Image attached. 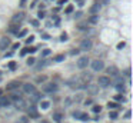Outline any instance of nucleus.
<instances>
[{
	"label": "nucleus",
	"mask_w": 133,
	"mask_h": 123,
	"mask_svg": "<svg viewBox=\"0 0 133 123\" xmlns=\"http://www.w3.org/2000/svg\"><path fill=\"white\" fill-rule=\"evenodd\" d=\"M59 90V84L57 83H47L43 86V92L44 93H54Z\"/></svg>",
	"instance_id": "f257e3e1"
},
{
	"label": "nucleus",
	"mask_w": 133,
	"mask_h": 123,
	"mask_svg": "<svg viewBox=\"0 0 133 123\" xmlns=\"http://www.w3.org/2000/svg\"><path fill=\"white\" fill-rule=\"evenodd\" d=\"M92 46H93V43H92L90 39H84V40H82V43H80V50L89 52V50L92 49Z\"/></svg>",
	"instance_id": "f03ea898"
},
{
	"label": "nucleus",
	"mask_w": 133,
	"mask_h": 123,
	"mask_svg": "<svg viewBox=\"0 0 133 123\" xmlns=\"http://www.w3.org/2000/svg\"><path fill=\"white\" fill-rule=\"evenodd\" d=\"M92 69H93L94 72H100V70L105 69V63H103L102 60H93V62H92Z\"/></svg>",
	"instance_id": "7ed1b4c3"
},
{
	"label": "nucleus",
	"mask_w": 133,
	"mask_h": 123,
	"mask_svg": "<svg viewBox=\"0 0 133 123\" xmlns=\"http://www.w3.org/2000/svg\"><path fill=\"white\" fill-rule=\"evenodd\" d=\"M27 115H29V117H32V119L39 117V112H37V109H36L34 105H32L30 107H27Z\"/></svg>",
	"instance_id": "20e7f679"
},
{
	"label": "nucleus",
	"mask_w": 133,
	"mask_h": 123,
	"mask_svg": "<svg viewBox=\"0 0 133 123\" xmlns=\"http://www.w3.org/2000/svg\"><path fill=\"white\" fill-rule=\"evenodd\" d=\"M97 83H99V86H102V87H107L109 84H110V77H109V76H100Z\"/></svg>",
	"instance_id": "39448f33"
},
{
	"label": "nucleus",
	"mask_w": 133,
	"mask_h": 123,
	"mask_svg": "<svg viewBox=\"0 0 133 123\" xmlns=\"http://www.w3.org/2000/svg\"><path fill=\"white\" fill-rule=\"evenodd\" d=\"M87 63H89V57H87V56H82V57H79V60H77V67H79V69H84V67L87 66Z\"/></svg>",
	"instance_id": "423d86ee"
},
{
	"label": "nucleus",
	"mask_w": 133,
	"mask_h": 123,
	"mask_svg": "<svg viewBox=\"0 0 133 123\" xmlns=\"http://www.w3.org/2000/svg\"><path fill=\"white\" fill-rule=\"evenodd\" d=\"M23 92L27 93V95H32L33 92H36V87H34V84H32V83H25V84H23Z\"/></svg>",
	"instance_id": "0eeeda50"
},
{
	"label": "nucleus",
	"mask_w": 133,
	"mask_h": 123,
	"mask_svg": "<svg viewBox=\"0 0 133 123\" xmlns=\"http://www.w3.org/2000/svg\"><path fill=\"white\" fill-rule=\"evenodd\" d=\"M10 46V39L9 37H1L0 39V50H6Z\"/></svg>",
	"instance_id": "6e6552de"
},
{
	"label": "nucleus",
	"mask_w": 133,
	"mask_h": 123,
	"mask_svg": "<svg viewBox=\"0 0 133 123\" xmlns=\"http://www.w3.org/2000/svg\"><path fill=\"white\" fill-rule=\"evenodd\" d=\"M20 84H22V83L20 82H17V80H13V82H10V83H7V84H6V89H7V90H16V89H19V86H20Z\"/></svg>",
	"instance_id": "1a4fd4ad"
},
{
	"label": "nucleus",
	"mask_w": 133,
	"mask_h": 123,
	"mask_svg": "<svg viewBox=\"0 0 133 123\" xmlns=\"http://www.w3.org/2000/svg\"><path fill=\"white\" fill-rule=\"evenodd\" d=\"M106 72H107V73L110 74L112 77H116L117 74H119V70H117V67H116V66H109Z\"/></svg>",
	"instance_id": "9d476101"
},
{
	"label": "nucleus",
	"mask_w": 133,
	"mask_h": 123,
	"mask_svg": "<svg viewBox=\"0 0 133 123\" xmlns=\"http://www.w3.org/2000/svg\"><path fill=\"white\" fill-rule=\"evenodd\" d=\"M23 19H25V13H23V12H20V13H16V14L13 16L12 20H13V23H20Z\"/></svg>",
	"instance_id": "9b49d317"
},
{
	"label": "nucleus",
	"mask_w": 133,
	"mask_h": 123,
	"mask_svg": "<svg viewBox=\"0 0 133 123\" xmlns=\"http://www.w3.org/2000/svg\"><path fill=\"white\" fill-rule=\"evenodd\" d=\"M10 105V99L7 96H0V107H6Z\"/></svg>",
	"instance_id": "f8f14e48"
},
{
	"label": "nucleus",
	"mask_w": 133,
	"mask_h": 123,
	"mask_svg": "<svg viewBox=\"0 0 133 123\" xmlns=\"http://www.w3.org/2000/svg\"><path fill=\"white\" fill-rule=\"evenodd\" d=\"M14 106H16L17 109L22 110V109H25V107H26V103H25V100L20 97V99H17V100H14Z\"/></svg>",
	"instance_id": "ddd939ff"
},
{
	"label": "nucleus",
	"mask_w": 133,
	"mask_h": 123,
	"mask_svg": "<svg viewBox=\"0 0 133 123\" xmlns=\"http://www.w3.org/2000/svg\"><path fill=\"white\" fill-rule=\"evenodd\" d=\"M97 22H99V13H92V16L89 17V23L96 25Z\"/></svg>",
	"instance_id": "4468645a"
},
{
	"label": "nucleus",
	"mask_w": 133,
	"mask_h": 123,
	"mask_svg": "<svg viewBox=\"0 0 133 123\" xmlns=\"http://www.w3.org/2000/svg\"><path fill=\"white\" fill-rule=\"evenodd\" d=\"M30 96H32V102H39V100H42V93H37V92H33V93H32V95H30Z\"/></svg>",
	"instance_id": "2eb2a0df"
},
{
	"label": "nucleus",
	"mask_w": 133,
	"mask_h": 123,
	"mask_svg": "<svg viewBox=\"0 0 133 123\" xmlns=\"http://www.w3.org/2000/svg\"><path fill=\"white\" fill-rule=\"evenodd\" d=\"M100 9H102V4L96 1V3H94V4H93V6L90 7V13H99Z\"/></svg>",
	"instance_id": "dca6fc26"
},
{
	"label": "nucleus",
	"mask_w": 133,
	"mask_h": 123,
	"mask_svg": "<svg viewBox=\"0 0 133 123\" xmlns=\"http://www.w3.org/2000/svg\"><path fill=\"white\" fill-rule=\"evenodd\" d=\"M19 30H20V26L17 25V23H13V25L9 27V32H10V33H14V34H17V33H19Z\"/></svg>",
	"instance_id": "f3484780"
},
{
	"label": "nucleus",
	"mask_w": 133,
	"mask_h": 123,
	"mask_svg": "<svg viewBox=\"0 0 133 123\" xmlns=\"http://www.w3.org/2000/svg\"><path fill=\"white\" fill-rule=\"evenodd\" d=\"M116 90L117 92H125V84H123V80H119V82L116 83Z\"/></svg>",
	"instance_id": "a211bd4d"
},
{
	"label": "nucleus",
	"mask_w": 133,
	"mask_h": 123,
	"mask_svg": "<svg viewBox=\"0 0 133 123\" xmlns=\"http://www.w3.org/2000/svg\"><path fill=\"white\" fill-rule=\"evenodd\" d=\"M53 62H56V63L65 62V55H57V56H54V57H53Z\"/></svg>",
	"instance_id": "6ab92c4d"
},
{
	"label": "nucleus",
	"mask_w": 133,
	"mask_h": 123,
	"mask_svg": "<svg viewBox=\"0 0 133 123\" xmlns=\"http://www.w3.org/2000/svg\"><path fill=\"white\" fill-rule=\"evenodd\" d=\"M40 106H42L43 110H47L50 107V102H47V100H40Z\"/></svg>",
	"instance_id": "aec40b11"
},
{
	"label": "nucleus",
	"mask_w": 133,
	"mask_h": 123,
	"mask_svg": "<svg viewBox=\"0 0 133 123\" xmlns=\"http://www.w3.org/2000/svg\"><path fill=\"white\" fill-rule=\"evenodd\" d=\"M79 119L82 120V122H87L90 117H89V115L87 113H80V116H79Z\"/></svg>",
	"instance_id": "412c9836"
},
{
	"label": "nucleus",
	"mask_w": 133,
	"mask_h": 123,
	"mask_svg": "<svg viewBox=\"0 0 133 123\" xmlns=\"http://www.w3.org/2000/svg\"><path fill=\"white\" fill-rule=\"evenodd\" d=\"M62 117H63L62 113H54V115H53V120H54V122H57V123H60Z\"/></svg>",
	"instance_id": "4be33fe9"
},
{
	"label": "nucleus",
	"mask_w": 133,
	"mask_h": 123,
	"mask_svg": "<svg viewBox=\"0 0 133 123\" xmlns=\"http://www.w3.org/2000/svg\"><path fill=\"white\" fill-rule=\"evenodd\" d=\"M117 112H115V110H110V112H109V117H110V119H112V120H115V119H117Z\"/></svg>",
	"instance_id": "5701e85b"
},
{
	"label": "nucleus",
	"mask_w": 133,
	"mask_h": 123,
	"mask_svg": "<svg viewBox=\"0 0 133 123\" xmlns=\"http://www.w3.org/2000/svg\"><path fill=\"white\" fill-rule=\"evenodd\" d=\"M47 65H49V60H42V63H39L36 67H37V69H42V67H44V66H47Z\"/></svg>",
	"instance_id": "b1692460"
},
{
	"label": "nucleus",
	"mask_w": 133,
	"mask_h": 123,
	"mask_svg": "<svg viewBox=\"0 0 133 123\" xmlns=\"http://www.w3.org/2000/svg\"><path fill=\"white\" fill-rule=\"evenodd\" d=\"M20 97H22V96H20V93H12V95H10V99H12L13 102L17 100V99H20Z\"/></svg>",
	"instance_id": "393cba45"
},
{
	"label": "nucleus",
	"mask_w": 133,
	"mask_h": 123,
	"mask_svg": "<svg viewBox=\"0 0 133 123\" xmlns=\"http://www.w3.org/2000/svg\"><path fill=\"white\" fill-rule=\"evenodd\" d=\"M17 123H29V117H27V116H22V117L17 120Z\"/></svg>",
	"instance_id": "a878e982"
},
{
	"label": "nucleus",
	"mask_w": 133,
	"mask_h": 123,
	"mask_svg": "<svg viewBox=\"0 0 133 123\" xmlns=\"http://www.w3.org/2000/svg\"><path fill=\"white\" fill-rule=\"evenodd\" d=\"M107 107H109V109H117V107H119V105H117V103H115V102H109V103H107Z\"/></svg>",
	"instance_id": "bb28decb"
},
{
	"label": "nucleus",
	"mask_w": 133,
	"mask_h": 123,
	"mask_svg": "<svg viewBox=\"0 0 133 123\" xmlns=\"http://www.w3.org/2000/svg\"><path fill=\"white\" fill-rule=\"evenodd\" d=\"M93 112H94V113H100V112H102V106H100V105H94V106H93Z\"/></svg>",
	"instance_id": "cd10ccee"
},
{
	"label": "nucleus",
	"mask_w": 133,
	"mask_h": 123,
	"mask_svg": "<svg viewBox=\"0 0 133 123\" xmlns=\"http://www.w3.org/2000/svg\"><path fill=\"white\" fill-rule=\"evenodd\" d=\"M26 63H27V66H33L34 63H36V60H34V57H29Z\"/></svg>",
	"instance_id": "c85d7f7f"
},
{
	"label": "nucleus",
	"mask_w": 133,
	"mask_h": 123,
	"mask_svg": "<svg viewBox=\"0 0 133 123\" xmlns=\"http://www.w3.org/2000/svg\"><path fill=\"white\" fill-rule=\"evenodd\" d=\"M115 100H116V102H125L126 99L123 97L122 95H117V96H115Z\"/></svg>",
	"instance_id": "c756f323"
},
{
	"label": "nucleus",
	"mask_w": 133,
	"mask_h": 123,
	"mask_svg": "<svg viewBox=\"0 0 133 123\" xmlns=\"http://www.w3.org/2000/svg\"><path fill=\"white\" fill-rule=\"evenodd\" d=\"M33 40H34V36L32 34L30 37H27V39H26V44H30V43H33Z\"/></svg>",
	"instance_id": "7c9ffc66"
},
{
	"label": "nucleus",
	"mask_w": 133,
	"mask_h": 123,
	"mask_svg": "<svg viewBox=\"0 0 133 123\" xmlns=\"http://www.w3.org/2000/svg\"><path fill=\"white\" fill-rule=\"evenodd\" d=\"M49 55H50V49H44L42 52V56H43V57H46V56H49Z\"/></svg>",
	"instance_id": "2f4dec72"
},
{
	"label": "nucleus",
	"mask_w": 133,
	"mask_h": 123,
	"mask_svg": "<svg viewBox=\"0 0 133 123\" xmlns=\"http://www.w3.org/2000/svg\"><path fill=\"white\" fill-rule=\"evenodd\" d=\"M9 69H10V70H14V69H16V62H10V63H9Z\"/></svg>",
	"instance_id": "473e14b6"
},
{
	"label": "nucleus",
	"mask_w": 133,
	"mask_h": 123,
	"mask_svg": "<svg viewBox=\"0 0 133 123\" xmlns=\"http://www.w3.org/2000/svg\"><path fill=\"white\" fill-rule=\"evenodd\" d=\"M67 40V33H62L60 36V41H66Z\"/></svg>",
	"instance_id": "72a5a7b5"
},
{
	"label": "nucleus",
	"mask_w": 133,
	"mask_h": 123,
	"mask_svg": "<svg viewBox=\"0 0 133 123\" xmlns=\"http://www.w3.org/2000/svg\"><path fill=\"white\" fill-rule=\"evenodd\" d=\"M36 47H26V52H27V53H34V52H36Z\"/></svg>",
	"instance_id": "f704fd0d"
},
{
	"label": "nucleus",
	"mask_w": 133,
	"mask_h": 123,
	"mask_svg": "<svg viewBox=\"0 0 133 123\" xmlns=\"http://www.w3.org/2000/svg\"><path fill=\"white\" fill-rule=\"evenodd\" d=\"M44 80H46V76H39V77L36 79V82H37V83H40V82H44Z\"/></svg>",
	"instance_id": "c9c22d12"
},
{
	"label": "nucleus",
	"mask_w": 133,
	"mask_h": 123,
	"mask_svg": "<svg viewBox=\"0 0 133 123\" xmlns=\"http://www.w3.org/2000/svg\"><path fill=\"white\" fill-rule=\"evenodd\" d=\"M26 33H27V30H22V32L17 33V36H19V37H23V36H26Z\"/></svg>",
	"instance_id": "e433bc0d"
},
{
	"label": "nucleus",
	"mask_w": 133,
	"mask_h": 123,
	"mask_svg": "<svg viewBox=\"0 0 133 123\" xmlns=\"http://www.w3.org/2000/svg\"><path fill=\"white\" fill-rule=\"evenodd\" d=\"M79 52H80V50H77V49H72L70 55H72V56H75V55H79Z\"/></svg>",
	"instance_id": "4c0bfd02"
},
{
	"label": "nucleus",
	"mask_w": 133,
	"mask_h": 123,
	"mask_svg": "<svg viewBox=\"0 0 133 123\" xmlns=\"http://www.w3.org/2000/svg\"><path fill=\"white\" fill-rule=\"evenodd\" d=\"M42 37L44 39V40H49V39H50V36L47 34V33H42Z\"/></svg>",
	"instance_id": "58836bf2"
},
{
	"label": "nucleus",
	"mask_w": 133,
	"mask_h": 123,
	"mask_svg": "<svg viewBox=\"0 0 133 123\" xmlns=\"http://www.w3.org/2000/svg\"><path fill=\"white\" fill-rule=\"evenodd\" d=\"M72 12H73V6H67L66 13H72Z\"/></svg>",
	"instance_id": "ea45409f"
},
{
	"label": "nucleus",
	"mask_w": 133,
	"mask_h": 123,
	"mask_svg": "<svg viewBox=\"0 0 133 123\" xmlns=\"http://www.w3.org/2000/svg\"><path fill=\"white\" fill-rule=\"evenodd\" d=\"M80 113H82V112H73V117H76V119H79V116H80Z\"/></svg>",
	"instance_id": "a19ab883"
},
{
	"label": "nucleus",
	"mask_w": 133,
	"mask_h": 123,
	"mask_svg": "<svg viewBox=\"0 0 133 123\" xmlns=\"http://www.w3.org/2000/svg\"><path fill=\"white\" fill-rule=\"evenodd\" d=\"M84 26H86V23H80V25H79V30H84V29H86Z\"/></svg>",
	"instance_id": "79ce46f5"
},
{
	"label": "nucleus",
	"mask_w": 133,
	"mask_h": 123,
	"mask_svg": "<svg viewBox=\"0 0 133 123\" xmlns=\"http://www.w3.org/2000/svg\"><path fill=\"white\" fill-rule=\"evenodd\" d=\"M123 47H125V41H122V43L117 44V49H123Z\"/></svg>",
	"instance_id": "37998d69"
},
{
	"label": "nucleus",
	"mask_w": 133,
	"mask_h": 123,
	"mask_svg": "<svg viewBox=\"0 0 133 123\" xmlns=\"http://www.w3.org/2000/svg\"><path fill=\"white\" fill-rule=\"evenodd\" d=\"M130 115H132V112H130V110H127V112L125 113V117H126V119H129V117H130Z\"/></svg>",
	"instance_id": "c03bdc74"
},
{
	"label": "nucleus",
	"mask_w": 133,
	"mask_h": 123,
	"mask_svg": "<svg viewBox=\"0 0 133 123\" xmlns=\"http://www.w3.org/2000/svg\"><path fill=\"white\" fill-rule=\"evenodd\" d=\"M43 17H44V12L40 10V12H39V19H43Z\"/></svg>",
	"instance_id": "a18cd8bd"
},
{
	"label": "nucleus",
	"mask_w": 133,
	"mask_h": 123,
	"mask_svg": "<svg viewBox=\"0 0 133 123\" xmlns=\"http://www.w3.org/2000/svg\"><path fill=\"white\" fill-rule=\"evenodd\" d=\"M12 56H13V52H9V53L4 55V57H12Z\"/></svg>",
	"instance_id": "49530a36"
},
{
	"label": "nucleus",
	"mask_w": 133,
	"mask_h": 123,
	"mask_svg": "<svg viewBox=\"0 0 133 123\" xmlns=\"http://www.w3.org/2000/svg\"><path fill=\"white\" fill-rule=\"evenodd\" d=\"M32 25L37 27V26H39V22H37V20H32Z\"/></svg>",
	"instance_id": "de8ad7c7"
},
{
	"label": "nucleus",
	"mask_w": 133,
	"mask_h": 123,
	"mask_svg": "<svg viewBox=\"0 0 133 123\" xmlns=\"http://www.w3.org/2000/svg\"><path fill=\"white\" fill-rule=\"evenodd\" d=\"M53 19H54V22H56V25H59V22H60V19H59L57 16H53Z\"/></svg>",
	"instance_id": "09e8293b"
},
{
	"label": "nucleus",
	"mask_w": 133,
	"mask_h": 123,
	"mask_svg": "<svg viewBox=\"0 0 133 123\" xmlns=\"http://www.w3.org/2000/svg\"><path fill=\"white\" fill-rule=\"evenodd\" d=\"M66 1H67V0H59L57 3H59V4H65V3H66Z\"/></svg>",
	"instance_id": "8fccbe9b"
},
{
	"label": "nucleus",
	"mask_w": 133,
	"mask_h": 123,
	"mask_svg": "<svg viewBox=\"0 0 133 123\" xmlns=\"http://www.w3.org/2000/svg\"><path fill=\"white\" fill-rule=\"evenodd\" d=\"M77 3H79V6H83V3H84V0H77Z\"/></svg>",
	"instance_id": "3c124183"
},
{
	"label": "nucleus",
	"mask_w": 133,
	"mask_h": 123,
	"mask_svg": "<svg viewBox=\"0 0 133 123\" xmlns=\"http://www.w3.org/2000/svg\"><path fill=\"white\" fill-rule=\"evenodd\" d=\"M80 16H82V12H77V13L75 14V17H80Z\"/></svg>",
	"instance_id": "603ef678"
},
{
	"label": "nucleus",
	"mask_w": 133,
	"mask_h": 123,
	"mask_svg": "<svg viewBox=\"0 0 133 123\" xmlns=\"http://www.w3.org/2000/svg\"><path fill=\"white\" fill-rule=\"evenodd\" d=\"M19 46H20V44H19V43H14V44H13V49H17V47H19Z\"/></svg>",
	"instance_id": "864d4df0"
},
{
	"label": "nucleus",
	"mask_w": 133,
	"mask_h": 123,
	"mask_svg": "<svg viewBox=\"0 0 133 123\" xmlns=\"http://www.w3.org/2000/svg\"><path fill=\"white\" fill-rule=\"evenodd\" d=\"M25 3H26V0H22V4H20V6H25Z\"/></svg>",
	"instance_id": "5fc2aeb1"
},
{
	"label": "nucleus",
	"mask_w": 133,
	"mask_h": 123,
	"mask_svg": "<svg viewBox=\"0 0 133 123\" xmlns=\"http://www.w3.org/2000/svg\"><path fill=\"white\" fill-rule=\"evenodd\" d=\"M40 123H50V122H49V120H42Z\"/></svg>",
	"instance_id": "6e6d98bb"
},
{
	"label": "nucleus",
	"mask_w": 133,
	"mask_h": 123,
	"mask_svg": "<svg viewBox=\"0 0 133 123\" xmlns=\"http://www.w3.org/2000/svg\"><path fill=\"white\" fill-rule=\"evenodd\" d=\"M0 96H1V90H0Z\"/></svg>",
	"instance_id": "4d7b16f0"
},
{
	"label": "nucleus",
	"mask_w": 133,
	"mask_h": 123,
	"mask_svg": "<svg viewBox=\"0 0 133 123\" xmlns=\"http://www.w3.org/2000/svg\"><path fill=\"white\" fill-rule=\"evenodd\" d=\"M0 77H1V72H0Z\"/></svg>",
	"instance_id": "13d9d810"
}]
</instances>
